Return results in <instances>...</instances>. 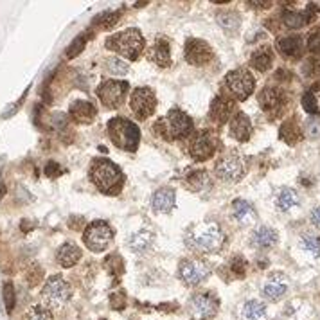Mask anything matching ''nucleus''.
<instances>
[{"instance_id": "f257e3e1", "label": "nucleus", "mask_w": 320, "mask_h": 320, "mask_svg": "<svg viewBox=\"0 0 320 320\" xmlns=\"http://www.w3.org/2000/svg\"><path fill=\"white\" fill-rule=\"evenodd\" d=\"M225 243V234L218 223H198L185 234V245L196 254H214Z\"/></svg>"}, {"instance_id": "f03ea898", "label": "nucleus", "mask_w": 320, "mask_h": 320, "mask_svg": "<svg viewBox=\"0 0 320 320\" xmlns=\"http://www.w3.org/2000/svg\"><path fill=\"white\" fill-rule=\"evenodd\" d=\"M90 180L101 192L105 194H117L123 189L124 175L113 162L106 159H97L90 167Z\"/></svg>"}, {"instance_id": "7ed1b4c3", "label": "nucleus", "mask_w": 320, "mask_h": 320, "mask_svg": "<svg viewBox=\"0 0 320 320\" xmlns=\"http://www.w3.org/2000/svg\"><path fill=\"white\" fill-rule=\"evenodd\" d=\"M192 121L185 112L173 108L155 123V131L166 141H175V139H184L191 133Z\"/></svg>"}, {"instance_id": "20e7f679", "label": "nucleus", "mask_w": 320, "mask_h": 320, "mask_svg": "<svg viewBox=\"0 0 320 320\" xmlns=\"http://www.w3.org/2000/svg\"><path fill=\"white\" fill-rule=\"evenodd\" d=\"M108 135L110 141L123 151H135L139 146L141 131L135 124L124 117H113L108 123Z\"/></svg>"}, {"instance_id": "39448f33", "label": "nucleus", "mask_w": 320, "mask_h": 320, "mask_svg": "<svg viewBox=\"0 0 320 320\" xmlns=\"http://www.w3.org/2000/svg\"><path fill=\"white\" fill-rule=\"evenodd\" d=\"M106 49L115 50L128 60H137L144 50V38L139 29H126L106 40Z\"/></svg>"}, {"instance_id": "423d86ee", "label": "nucleus", "mask_w": 320, "mask_h": 320, "mask_svg": "<svg viewBox=\"0 0 320 320\" xmlns=\"http://www.w3.org/2000/svg\"><path fill=\"white\" fill-rule=\"evenodd\" d=\"M70 299V286L63 277L52 275L47 279V283L42 289V301L47 309H60Z\"/></svg>"}, {"instance_id": "0eeeda50", "label": "nucleus", "mask_w": 320, "mask_h": 320, "mask_svg": "<svg viewBox=\"0 0 320 320\" xmlns=\"http://www.w3.org/2000/svg\"><path fill=\"white\" fill-rule=\"evenodd\" d=\"M225 86L236 101H245L256 88V80L246 68H236L225 76Z\"/></svg>"}, {"instance_id": "6e6552de", "label": "nucleus", "mask_w": 320, "mask_h": 320, "mask_svg": "<svg viewBox=\"0 0 320 320\" xmlns=\"http://www.w3.org/2000/svg\"><path fill=\"white\" fill-rule=\"evenodd\" d=\"M113 240V230L106 222H92L88 223L83 234L85 245L92 252H103L108 248V245Z\"/></svg>"}, {"instance_id": "1a4fd4ad", "label": "nucleus", "mask_w": 320, "mask_h": 320, "mask_svg": "<svg viewBox=\"0 0 320 320\" xmlns=\"http://www.w3.org/2000/svg\"><path fill=\"white\" fill-rule=\"evenodd\" d=\"M129 106H131V112L137 119L141 121H146L148 117L153 115L155 108H157V97H155V92L149 88V86H139L131 92V97H129Z\"/></svg>"}, {"instance_id": "9d476101", "label": "nucleus", "mask_w": 320, "mask_h": 320, "mask_svg": "<svg viewBox=\"0 0 320 320\" xmlns=\"http://www.w3.org/2000/svg\"><path fill=\"white\" fill-rule=\"evenodd\" d=\"M128 92V83L126 81H117V80H108L103 81L97 86V97L101 101V105L106 108H119L123 105L124 96Z\"/></svg>"}, {"instance_id": "9b49d317", "label": "nucleus", "mask_w": 320, "mask_h": 320, "mask_svg": "<svg viewBox=\"0 0 320 320\" xmlns=\"http://www.w3.org/2000/svg\"><path fill=\"white\" fill-rule=\"evenodd\" d=\"M178 273L187 286H198L210 275V266L202 259H184Z\"/></svg>"}, {"instance_id": "f8f14e48", "label": "nucleus", "mask_w": 320, "mask_h": 320, "mask_svg": "<svg viewBox=\"0 0 320 320\" xmlns=\"http://www.w3.org/2000/svg\"><path fill=\"white\" fill-rule=\"evenodd\" d=\"M189 313L192 315V319L196 320H207L212 319L218 313L220 308V301L216 299L212 293H196L189 301Z\"/></svg>"}, {"instance_id": "ddd939ff", "label": "nucleus", "mask_w": 320, "mask_h": 320, "mask_svg": "<svg viewBox=\"0 0 320 320\" xmlns=\"http://www.w3.org/2000/svg\"><path fill=\"white\" fill-rule=\"evenodd\" d=\"M214 171L216 176L220 180H223V182H238L240 178H243L246 166L245 162H243V159L236 157V155H227V157L218 160Z\"/></svg>"}, {"instance_id": "4468645a", "label": "nucleus", "mask_w": 320, "mask_h": 320, "mask_svg": "<svg viewBox=\"0 0 320 320\" xmlns=\"http://www.w3.org/2000/svg\"><path fill=\"white\" fill-rule=\"evenodd\" d=\"M220 142L216 141V137L209 131H202L196 137H192L191 146H189V153L194 160L203 162V160H209L212 155L216 153Z\"/></svg>"}, {"instance_id": "2eb2a0df", "label": "nucleus", "mask_w": 320, "mask_h": 320, "mask_svg": "<svg viewBox=\"0 0 320 320\" xmlns=\"http://www.w3.org/2000/svg\"><path fill=\"white\" fill-rule=\"evenodd\" d=\"M214 58V52L210 49V45L203 40L198 38H191L185 43V60L194 65V67H203L207 65Z\"/></svg>"}, {"instance_id": "dca6fc26", "label": "nucleus", "mask_w": 320, "mask_h": 320, "mask_svg": "<svg viewBox=\"0 0 320 320\" xmlns=\"http://www.w3.org/2000/svg\"><path fill=\"white\" fill-rule=\"evenodd\" d=\"M232 110H234V101L227 96H218V97L210 103L209 108V119L214 121L216 124H223L230 121V115H232Z\"/></svg>"}, {"instance_id": "f3484780", "label": "nucleus", "mask_w": 320, "mask_h": 320, "mask_svg": "<svg viewBox=\"0 0 320 320\" xmlns=\"http://www.w3.org/2000/svg\"><path fill=\"white\" fill-rule=\"evenodd\" d=\"M96 115H97V110L90 101L78 99L70 105V117L78 124H90L96 119Z\"/></svg>"}, {"instance_id": "a211bd4d", "label": "nucleus", "mask_w": 320, "mask_h": 320, "mask_svg": "<svg viewBox=\"0 0 320 320\" xmlns=\"http://www.w3.org/2000/svg\"><path fill=\"white\" fill-rule=\"evenodd\" d=\"M232 218L240 225L248 227V225L256 223L257 214H256V209L252 207V203H248L246 200H234L232 202Z\"/></svg>"}, {"instance_id": "6ab92c4d", "label": "nucleus", "mask_w": 320, "mask_h": 320, "mask_svg": "<svg viewBox=\"0 0 320 320\" xmlns=\"http://www.w3.org/2000/svg\"><path fill=\"white\" fill-rule=\"evenodd\" d=\"M149 60L164 68L171 65V47H169V42L166 38L159 36L155 40L153 47L149 50Z\"/></svg>"}, {"instance_id": "aec40b11", "label": "nucleus", "mask_w": 320, "mask_h": 320, "mask_svg": "<svg viewBox=\"0 0 320 320\" xmlns=\"http://www.w3.org/2000/svg\"><path fill=\"white\" fill-rule=\"evenodd\" d=\"M286 291H288V283H286V279L283 275L277 273V275H272L268 279V283L263 288V295H265L266 301L277 302L286 295Z\"/></svg>"}, {"instance_id": "412c9836", "label": "nucleus", "mask_w": 320, "mask_h": 320, "mask_svg": "<svg viewBox=\"0 0 320 320\" xmlns=\"http://www.w3.org/2000/svg\"><path fill=\"white\" fill-rule=\"evenodd\" d=\"M230 135L240 142L248 141L250 135H252V123H250V119L246 117L243 112L236 113L232 121H230Z\"/></svg>"}, {"instance_id": "4be33fe9", "label": "nucleus", "mask_w": 320, "mask_h": 320, "mask_svg": "<svg viewBox=\"0 0 320 320\" xmlns=\"http://www.w3.org/2000/svg\"><path fill=\"white\" fill-rule=\"evenodd\" d=\"M259 105L265 112H275L277 113L284 105V97L283 94L275 90V88H270L266 86L263 92L259 94Z\"/></svg>"}, {"instance_id": "5701e85b", "label": "nucleus", "mask_w": 320, "mask_h": 320, "mask_svg": "<svg viewBox=\"0 0 320 320\" xmlns=\"http://www.w3.org/2000/svg\"><path fill=\"white\" fill-rule=\"evenodd\" d=\"M56 259H58V263H60L63 268H72L74 265H78V261L81 259L80 246L74 245V243H63V245L58 248Z\"/></svg>"}, {"instance_id": "b1692460", "label": "nucleus", "mask_w": 320, "mask_h": 320, "mask_svg": "<svg viewBox=\"0 0 320 320\" xmlns=\"http://www.w3.org/2000/svg\"><path fill=\"white\" fill-rule=\"evenodd\" d=\"M175 203H176V196L169 187H162L153 194V209L159 212H171Z\"/></svg>"}, {"instance_id": "393cba45", "label": "nucleus", "mask_w": 320, "mask_h": 320, "mask_svg": "<svg viewBox=\"0 0 320 320\" xmlns=\"http://www.w3.org/2000/svg\"><path fill=\"white\" fill-rule=\"evenodd\" d=\"M277 232L272 227H259L254 230L252 234V245L257 248H272L277 243Z\"/></svg>"}, {"instance_id": "a878e982", "label": "nucleus", "mask_w": 320, "mask_h": 320, "mask_svg": "<svg viewBox=\"0 0 320 320\" xmlns=\"http://www.w3.org/2000/svg\"><path fill=\"white\" fill-rule=\"evenodd\" d=\"M153 245V234L149 230H139L133 236H129L128 246L135 254H146Z\"/></svg>"}, {"instance_id": "bb28decb", "label": "nucleus", "mask_w": 320, "mask_h": 320, "mask_svg": "<svg viewBox=\"0 0 320 320\" xmlns=\"http://www.w3.org/2000/svg\"><path fill=\"white\" fill-rule=\"evenodd\" d=\"M272 62H273V52L270 47H259L250 56V65L259 72H266L272 67Z\"/></svg>"}, {"instance_id": "cd10ccee", "label": "nucleus", "mask_w": 320, "mask_h": 320, "mask_svg": "<svg viewBox=\"0 0 320 320\" xmlns=\"http://www.w3.org/2000/svg\"><path fill=\"white\" fill-rule=\"evenodd\" d=\"M279 135H281V139H283L286 144L293 146V144H297V142L302 139V131H301V128H299V124H297L295 119H289V121L283 123Z\"/></svg>"}, {"instance_id": "c85d7f7f", "label": "nucleus", "mask_w": 320, "mask_h": 320, "mask_svg": "<svg viewBox=\"0 0 320 320\" xmlns=\"http://www.w3.org/2000/svg\"><path fill=\"white\" fill-rule=\"evenodd\" d=\"M185 187L194 192H200L205 187H209V175H207V171H203V169L191 171L187 175V178H185Z\"/></svg>"}, {"instance_id": "c756f323", "label": "nucleus", "mask_w": 320, "mask_h": 320, "mask_svg": "<svg viewBox=\"0 0 320 320\" xmlns=\"http://www.w3.org/2000/svg\"><path fill=\"white\" fill-rule=\"evenodd\" d=\"M275 205H277L281 210L286 212V210L293 209L295 205H299V194H297L295 189L283 187V189L277 192V196H275Z\"/></svg>"}, {"instance_id": "7c9ffc66", "label": "nucleus", "mask_w": 320, "mask_h": 320, "mask_svg": "<svg viewBox=\"0 0 320 320\" xmlns=\"http://www.w3.org/2000/svg\"><path fill=\"white\" fill-rule=\"evenodd\" d=\"M277 49L283 52L284 56H299L302 49V40L301 36H284L277 40Z\"/></svg>"}, {"instance_id": "2f4dec72", "label": "nucleus", "mask_w": 320, "mask_h": 320, "mask_svg": "<svg viewBox=\"0 0 320 320\" xmlns=\"http://www.w3.org/2000/svg\"><path fill=\"white\" fill-rule=\"evenodd\" d=\"M265 304L259 301H248L243 306V319L245 320H259L261 317H265Z\"/></svg>"}, {"instance_id": "473e14b6", "label": "nucleus", "mask_w": 320, "mask_h": 320, "mask_svg": "<svg viewBox=\"0 0 320 320\" xmlns=\"http://www.w3.org/2000/svg\"><path fill=\"white\" fill-rule=\"evenodd\" d=\"M106 70L108 72H112L113 76H124L128 74V63L124 62V60H121V58H117V56H112V58H108L106 60Z\"/></svg>"}, {"instance_id": "72a5a7b5", "label": "nucleus", "mask_w": 320, "mask_h": 320, "mask_svg": "<svg viewBox=\"0 0 320 320\" xmlns=\"http://www.w3.org/2000/svg\"><path fill=\"white\" fill-rule=\"evenodd\" d=\"M283 22H284V25H288L291 29H299V27H302L304 24H308L304 13H297V11H284Z\"/></svg>"}, {"instance_id": "f704fd0d", "label": "nucleus", "mask_w": 320, "mask_h": 320, "mask_svg": "<svg viewBox=\"0 0 320 320\" xmlns=\"http://www.w3.org/2000/svg\"><path fill=\"white\" fill-rule=\"evenodd\" d=\"M90 38H92V36H90V34H86V32L80 34V36L76 38L74 42L68 45V49H67V52H65V56H67L68 60H72V58H76L78 54H81V50L85 49L86 40H90Z\"/></svg>"}, {"instance_id": "c9c22d12", "label": "nucleus", "mask_w": 320, "mask_h": 320, "mask_svg": "<svg viewBox=\"0 0 320 320\" xmlns=\"http://www.w3.org/2000/svg\"><path fill=\"white\" fill-rule=\"evenodd\" d=\"M302 248L309 252L311 256H319L320 254V238L315 234H306L302 236V241H301Z\"/></svg>"}, {"instance_id": "e433bc0d", "label": "nucleus", "mask_w": 320, "mask_h": 320, "mask_svg": "<svg viewBox=\"0 0 320 320\" xmlns=\"http://www.w3.org/2000/svg\"><path fill=\"white\" fill-rule=\"evenodd\" d=\"M119 18H121V13L113 11V13H103V15H99L97 18L94 20V25H101L103 29H110L113 25L117 24Z\"/></svg>"}, {"instance_id": "4c0bfd02", "label": "nucleus", "mask_w": 320, "mask_h": 320, "mask_svg": "<svg viewBox=\"0 0 320 320\" xmlns=\"http://www.w3.org/2000/svg\"><path fill=\"white\" fill-rule=\"evenodd\" d=\"M218 22L222 27H225L227 31L230 29H236L238 25H240V16L236 15V13H222L220 16H218Z\"/></svg>"}, {"instance_id": "58836bf2", "label": "nucleus", "mask_w": 320, "mask_h": 320, "mask_svg": "<svg viewBox=\"0 0 320 320\" xmlns=\"http://www.w3.org/2000/svg\"><path fill=\"white\" fill-rule=\"evenodd\" d=\"M106 270L110 272L112 275H121V273H123L124 272V266H123V259L119 257V256H115V254H113V256H108V257H106Z\"/></svg>"}, {"instance_id": "ea45409f", "label": "nucleus", "mask_w": 320, "mask_h": 320, "mask_svg": "<svg viewBox=\"0 0 320 320\" xmlns=\"http://www.w3.org/2000/svg\"><path fill=\"white\" fill-rule=\"evenodd\" d=\"M304 133L309 139H319L320 137V119L319 117H309L304 123Z\"/></svg>"}, {"instance_id": "a19ab883", "label": "nucleus", "mask_w": 320, "mask_h": 320, "mask_svg": "<svg viewBox=\"0 0 320 320\" xmlns=\"http://www.w3.org/2000/svg\"><path fill=\"white\" fill-rule=\"evenodd\" d=\"M27 320H54V319H52V313L45 306H34L27 313Z\"/></svg>"}, {"instance_id": "79ce46f5", "label": "nucleus", "mask_w": 320, "mask_h": 320, "mask_svg": "<svg viewBox=\"0 0 320 320\" xmlns=\"http://www.w3.org/2000/svg\"><path fill=\"white\" fill-rule=\"evenodd\" d=\"M15 301H16V297H15V286L11 283H6L4 284V304H6V309L7 313H11L13 308H15Z\"/></svg>"}, {"instance_id": "37998d69", "label": "nucleus", "mask_w": 320, "mask_h": 320, "mask_svg": "<svg viewBox=\"0 0 320 320\" xmlns=\"http://www.w3.org/2000/svg\"><path fill=\"white\" fill-rule=\"evenodd\" d=\"M302 108L308 113H317L319 112V103H317L313 92H306L302 96Z\"/></svg>"}, {"instance_id": "c03bdc74", "label": "nucleus", "mask_w": 320, "mask_h": 320, "mask_svg": "<svg viewBox=\"0 0 320 320\" xmlns=\"http://www.w3.org/2000/svg\"><path fill=\"white\" fill-rule=\"evenodd\" d=\"M246 261L241 256H238V257H234L232 261H230V272L234 273L236 277H243L246 273Z\"/></svg>"}, {"instance_id": "a18cd8bd", "label": "nucleus", "mask_w": 320, "mask_h": 320, "mask_svg": "<svg viewBox=\"0 0 320 320\" xmlns=\"http://www.w3.org/2000/svg\"><path fill=\"white\" fill-rule=\"evenodd\" d=\"M110 306L117 311H123L126 308V295L123 291H117V293H112L110 295Z\"/></svg>"}, {"instance_id": "49530a36", "label": "nucleus", "mask_w": 320, "mask_h": 320, "mask_svg": "<svg viewBox=\"0 0 320 320\" xmlns=\"http://www.w3.org/2000/svg\"><path fill=\"white\" fill-rule=\"evenodd\" d=\"M63 173V169L60 167V164H56V162H49L47 166H45V175L49 176V178H56V176H60Z\"/></svg>"}, {"instance_id": "de8ad7c7", "label": "nucleus", "mask_w": 320, "mask_h": 320, "mask_svg": "<svg viewBox=\"0 0 320 320\" xmlns=\"http://www.w3.org/2000/svg\"><path fill=\"white\" fill-rule=\"evenodd\" d=\"M308 49L311 52H320V32H313V34H309V40H308Z\"/></svg>"}, {"instance_id": "09e8293b", "label": "nucleus", "mask_w": 320, "mask_h": 320, "mask_svg": "<svg viewBox=\"0 0 320 320\" xmlns=\"http://www.w3.org/2000/svg\"><path fill=\"white\" fill-rule=\"evenodd\" d=\"M317 13H319V6H317V4H309V6L306 7V11H304V16H306V22H309V20H313Z\"/></svg>"}, {"instance_id": "8fccbe9b", "label": "nucleus", "mask_w": 320, "mask_h": 320, "mask_svg": "<svg viewBox=\"0 0 320 320\" xmlns=\"http://www.w3.org/2000/svg\"><path fill=\"white\" fill-rule=\"evenodd\" d=\"M311 223H313L315 227H320V205L315 207L313 212H311Z\"/></svg>"}, {"instance_id": "3c124183", "label": "nucleus", "mask_w": 320, "mask_h": 320, "mask_svg": "<svg viewBox=\"0 0 320 320\" xmlns=\"http://www.w3.org/2000/svg\"><path fill=\"white\" fill-rule=\"evenodd\" d=\"M248 6H256L257 9H265V7L270 6V2H259V0H250Z\"/></svg>"}]
</instances>
